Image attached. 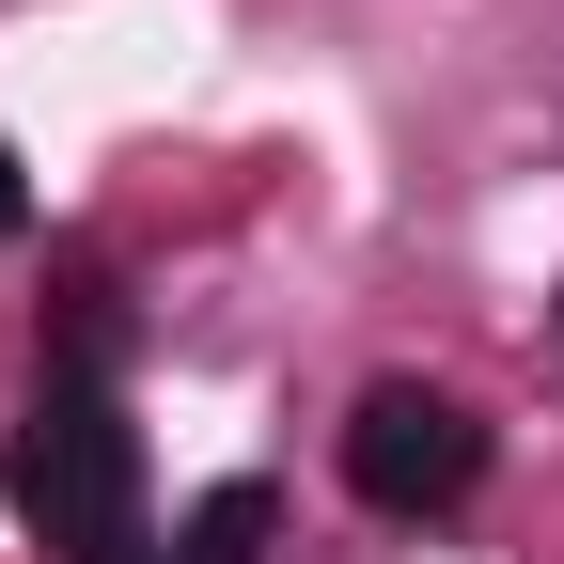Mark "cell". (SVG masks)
Wrapping results in <instances>:
<instances>
[{"instance_id":"obj_6","label":"cell","mask_w":564,"mask_h":564,"mask_svg":"<svg viewBox=\"0 0 564 564\" xmlns=\"http://www.w3.org/2000/svg\"><path fill=\"white\" fill-rule=\"evenodd\" d=\"M110 564H173V549H158V533H126V549H110Z\"/></svg>"},{"instance_id":"obj_5","label":"cell","mask_w":564,"mask_h":564,"mask_svg":"<svg viewBox=\"0 0 564 564\" xmlns=\"http://www.w3.org/2000/svg\"><path fill=\"white\" fill-rule=\"evenodd\" d=\"M17 220H32V173H17V141H0V251H17Z\"/></svg>"},{"instance_id":"obj_1","label":"cell","mask_w":564,"mask_h":564,"mask_svg":"<svg viewBox=\"0 0 564 564\" xmlns=\"http://www.w3.org/2000/svg\"><path fill=\"white\" fill-rule=\"evenodd\" d=\"M0 502H17V533L47 564H110L141 533V423L95 392V377H63L32 423H17V455H0Z\"/></svg>"},{"instance_id":"obj_2","label":"cell","mask_w":564,"mask_h":564,"mask_svg":"<svg viewBox=\"0 0 564 564\" xmlns=\"http://www.w3.org/2000/svg\"><path fill=\"white\" fill-rule=\"evenodd\" d=\"M345 486H361L377 518H455L486 486V408L440 392V377H377L345 408Z\"/></svg>"},{"instance_id":"obj_3","label":"cell","mask_w":564,"mask_h":564,"mask_svg":"<svg viewBox=\"0 0 564 564\" xmlns=\"http://www.w3.org/2000/svg\"><path fill=\"white\" fill-rule=\"evenodd\" d=\"M173 564H267V486H251V470L204 486V502L173 518Z\"/></svg>"},{"instance_id":"obj_4","label":"cell","mask_w":564,"mask_h":564,"mask_svg":"<svg viewBox=\"0 0 564 564\" xmlns=\"http://www.w3.org/2000/svg\"><path fill=\"white\" fill-rule=\"evenodd\" d=\"M63 345H79V361H110V345H126V314H110V282H63Z\"/></svg>"}]
</instances>
